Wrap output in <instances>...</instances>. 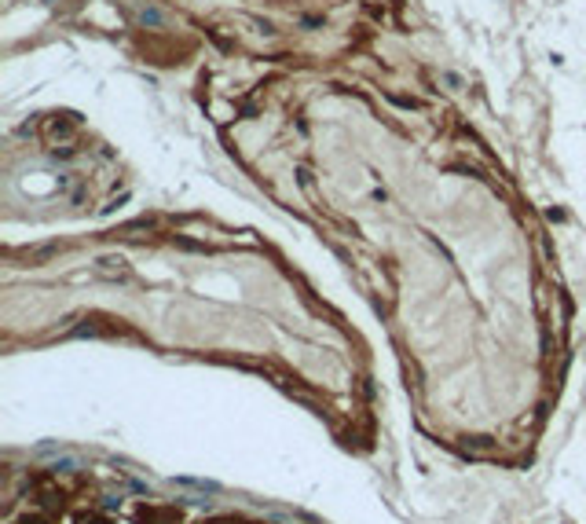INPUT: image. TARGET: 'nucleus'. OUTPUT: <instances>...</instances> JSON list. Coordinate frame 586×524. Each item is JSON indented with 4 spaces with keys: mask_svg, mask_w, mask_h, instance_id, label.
<instances>
[{
    "mask_svg": "<svg viewBox=\"0 0 586 524\" xmlns=\"http://www.w3.org/2000/svg\"><path fill=\"white\" fill-rule=\"evenodd\" d=\"M176 484L180 488H198V491H209V495H217L220 484L217 480H202V476H176Z\"/></svg>",
    "mask_w": 586,
    "mask_h": 524,
    "instance_id": "f257e3e1",
    "label": "nucleus"
},
{
    "mask_svg": "<svg viewBox=\"0 0 586 524\" xmlns=\"http://www.w3.org/2000/svg\"><path fill=\"white\" fill-rule=\"evenodd\" d=\"M51 469H55V473H73V469H81V458H55Z\"/></svg>",
    "mask_w": 586,
    "mask_h": 524,
    "instance_id": "f03ea898",
    "label": "nucleus"
}]
</instances>
